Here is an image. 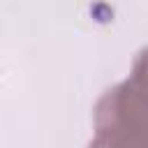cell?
Segmentation results:
<instances>
[{
	"instance_id": "1",
	"label": "cell",
	"mask_w": 148,
	"mask_h": 148,
	"mask_svg": "<svg viewBox=\"0 0 148 148\" xmlns=\"http://www.w3.org/2000/svg\"><path fill=\"white\" fill-rule=\"evenodd\" d=\"M86 148H148V104L120 81L106 88L92 109V136Z\"/></svg>"
},
{
	"instance_id": "2",
	"label": "cell",
	"mask_w": 148,
	"mask_h": 148,
	"mask_svg": "<svg viewBox=\"0 0 148 148\" xmlns=\"http://www.w3.org/2000/svg\"><path fill=\"white\" fill-rule=\"evenodd\" d=\"M125 81H127L130 88H132V90L148 104V46H143V49L134 56L130 76H127Z\"/></svg>"
}]
</instances>
